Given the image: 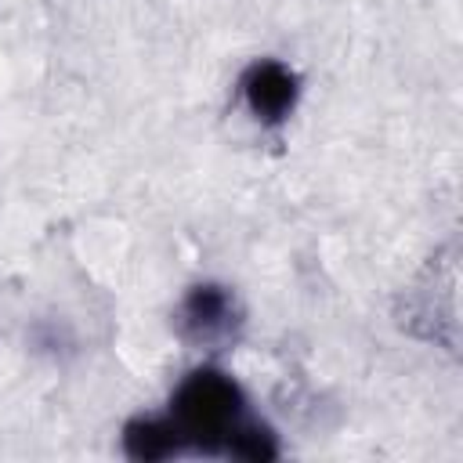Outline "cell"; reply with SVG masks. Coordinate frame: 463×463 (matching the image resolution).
<instances>
[{"label":"cell","instance_id":"obj_2","mask_svg":"<svg viewBox=\"0 0 463 463\" xmlns=\"http://www.w3.org/2000/svg\"><path fill=\"white\" fill-rule=\"evenodd\" d=\"M242 326H246V311L239 293L217 279L192 282L174 304V333L203 354H217L232 347L242 336Z\"/></svg>","mask_w":463,"mask_h":463},{"label":"cell","instance_id":"obj_4","mask_svg":"<svg viewBox=\"0 0 463 463\" xmlns=\"http://www.w3.org/2000/svg\"><path fill=\"white\" fill-rule=\"evenodd\" d=\"M119 445H123V456L134 463H163V459L192 456L181 427L174 423V416L166 409L130 416L119 430Z\"/></svg>","mask_w":463,"mask_h":463},{"label":"cell","instance_id":"obj_5","mask_svg":"<svg viewBox=\"0 0 463 463\" xmlns=\"http://www.w3.org/2000/svg\"><path fill=\"white\" fill-rule=\"evenodd\" d=\"M279 452H282L279 430H275L268 420H260V416L253 412V416H246V420L235 427V434L228 438V445H224L221 459H239V463H268V459H275Z\"/></svg>","mask_w":463,"mask_h":463},{"label":"cell","instance_id":"obj_3","mask_svg":"<svg viewBox=\"0 0 463 463\" xmlns=\"http://www.w3.org/2000/svg\"><path fill=\"white\" fill-rule=\"evenodd\" d=\"M235 94L242 112L260 127V130H282L297 109H300V94H304V80L300 72L282 61V58H253L239 80H235Z\"/></svg>","mask_w":463,"mask_h":463},{"label":"cell","instance_id":"obj_1","mask_svg":"<svg viewBox=\"0 0 463 463\" xmlns=\"http://www.w3.org/2000/svg\"><path fill=\"white\" fill-rule=\"evenodd\" d=\"M166 412L181 427L192 456H221L235 427L253 416L250 394L239 376L217 365L213 358L181 373L166 398Z\"/></svg>","mask_w":463,"mask_h":463}]
</instances>
